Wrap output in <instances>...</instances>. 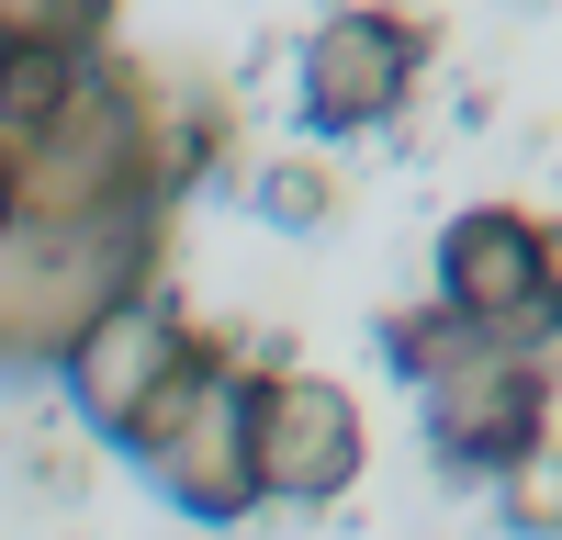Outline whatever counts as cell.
I'll return each mask as SVG.
<instances>
[{"label": "cell", "mask_w": 562, "mask_h": 540, "mask_svg": "<svg viewBox=\"0 0 562 540\" xmlns=\"http://www.w3.org/2000/svg\"><path fill=\"white\" fill-rule=\"evenodd\" d=\"M0 225H12V192H0Z\"/></svg>", "instance_id": "13"}, {"label": "cell", "mask_w": 562, "mask_h": 540, "mask_svg": "<svg viewBox=\"0 0 562 540\" xmlns=\"http://www.w3.org/2000/svg\"><path fill=\"white\" fill-rule=\"evenodd\" d=\"M439 304L484 338H518L551 315V237L518 203H473L439 225Z\"/></svg>", "instance_id": "6"}, {"label": "cell", "mask_w": 562, "mask_h": 540, "mask_svg": "<svg viewBox=\"0 0 562 540\" xmlns=\"http://www.w3.org/2000/svg\"><path fill=\"white\" fill-rule=\"evenodd\" d=\"M293 90H304V124H315V135H371V124H383L405 90H416V23L383 12V0L326 12V23L304 34Z\"/></svg>", "instance_id": "7"}, {"label": "cell", "mask_w": 562, "mask_h": 540, "mask_svg": "<svg viewBox=\"0 0 562 540\" xmlns=\"http://www.w3.org/2000/svg\"><path fill=\"white\" fill-rule=\"evenodd\" d=\"M416 394H428V439H439L450 473H506V462H529L540 428H551V383H540V349L529 338L461 327V349Z\"/></svg>", "instance_id": "4"}, {"label": "cell", "mask_w": 562, "mask_h": 540, "mask_svg": "<svg viewBox=\"0 0 562 540\" xmlns=\"http://www.w3.org/2000/svg\"><path fill=\"white\" fill-rule=\"evenodd\" d=\"M113 0H0V68L12 57H90Z\"/></svg>", "instance_id": "9"}, {"label": "cell", "mask_w": 562, "mask_h": 540, "mask_svg": "<svg viewBox=\"0 0 562 540\" xmlns=\"http://www.w3.org/2000/svg\"><path fill=\"white\" fill-rule=\"evenodd\" d=\"M180 349H192V327L158 304V282H147V293H124L102 327H90V338L57 360V372H68V405H79L102 439H124V428L158 405V383L180 372Z\"/></svg>", "instance_id": "8"}, {"label": "cell", "mask_w": 562, "mask_h": 540, "mask_svg": "<svg viewBox=\"0 0 562 540\" xmlns=\"http://www.w3.org/2000/svg\"><path fill=\"white\" fill-rule=\"evenodd\" d=\"M214 113L158 124L147 79L90 68V57H12L0 68V192L12 214H124L169 203L180 169H203Z\"/></svg>", "instance_id": "1"}, {"label": "cell", "mask_w": 562, "mask_h": 540, "mask_svg": "<svg viewBox=\"0 0 562 540\" xmlns=\"http://www.w3.org/2000/svg\"><path fill=\"white\" fill-rule=\"evenodd\" d=\"M383 349H394V372H416V383H428L439 360L461 349V315H450V304H428V315H394V327H383Z\"/></svg>", "instance_id": "10"}, {"label": "cell", "mask_w": 562, "mask_h": 540, "mask_svg": "<svg viewBox=\"0 0 562 540\" xmlns=\"http://www.w3.org/2000/svg\"><path fill=\"white\" fill-rule=\"evenodd\" d=\"M237 405H248V372H225V349L192 338V349H180V372L158 383V405L124 428V450L147 462V484L169 495L180 518H203V529H225V518L259 507V484H248V439H237Z\"/></svg>", "instance_id": "3"}, {"label": "cell", "mask_w": 562, "mask_h": 540, "mask_svg": "<svg viewBox=\"0 0 562 540\" xmlns=\"http://www.w3.org/2000/svg\"><path fill=\"white\" fill-rule=\"evenodd\" d=\"M551 507H562V495H551V462H540V450H529V462H506V518L540 540V529H551Z\"/></svg>", "instance_id": "12"}, {"label": "cell", "mask_w": 562, "mask_h": 540, "mask_svg": "<svg viewBox=\"0 0 562 540\" xmlns=\"http://www.w3.org/2000/svg\"><path fill=\"white\" fill-rule=\"evenodd\" d=\"M259 214H281V225H315V214H326V169H304V158L259 169Z\"/></svg>", "instance_id": "11"}, {"label": "cell", "mask_w": 562, "mask_h": 540, "mask_svg": "<svg viewBox=\"0 0 562 540\" xmlns=\"http://www.w3.org/2000/svg\"><path fill=\"white\" fill-rule=\"evenodd\" d=\"M237 439H248V484L281 495V507H326L360 473V405L315 372H248Z\"/></svg>", "instance_id": "5"}, {"label": "cell", "mask_w": 562, "mask_h": 540, "mask_svg": "<svg viewBox=\"0 0 562 540\" xmlns=\"http://www.w3.org/2000/svg\"><path fill=\"white\" fill-rule=\"evenodd\" d=\"M158 282V203L0 225V372H57L124 293Z\"/></svg>", "instance_id": "2"}]
</instances>
